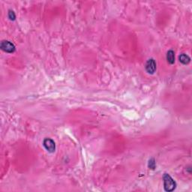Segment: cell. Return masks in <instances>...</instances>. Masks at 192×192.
<instances>
[{"instance_id":"6da1fadb","label":"cell","mask_w":192,"mask_h":192,"mask_svg":"<svg viewBox=\"0 0 192 192\" xmlns=\"http://www.w3.org/2000/svg\"><path fill=\"white\" fill-rule=\"evenodd\" d=\"M163 180H164V189L165 191L171 192L176 189V182L169 174L164 173L163 176Z\"/></svg>"},{"instance_id":"7a4b0ae2","label":"cell","mask_w":192,"mask_h":192,"mask_svg":"<svg viewBox=\"0 0 192 192\" xmlns=\"http://www.w3.org/2000/svg\"><path fill=\"white\" fill-rule=\"evenodd\" d=\"M0 48H1L3 51L8 53H12L16 50V47H15L14 44L11 43L9 41L6 40L2 41L1 44H0Z\"/></svg>"},{"instance_id":"3957f363","label":"cell","mask_w":192,"mask_h":192,"mask_svg":"<svg viewBox=\"0 0 192 192\" xmlns=\"http://www.w3.org/2000/svg\"><path fill=\"white\" fill-rule=\"evenodd\" d=\"M43 145L44 148L48 152L53 153L56 151V143L52 139L45 138L43 141Z\"/></svg>"},{"instance_id":"277c9868","label":"cell","mask_w":192,"mask_h":192,"mask_svg":"<svg viewBox=\"0 0 192 192\" xmlns=\"http://www.w3.org/2000/svg\"><path fill=\"white\" fill-rule=\"evenodd\" d=\"M145 69H146V72L149 74H153L156 72L157 69V65L156 61L154 59H149L146 62V65H145Z\"/></svg>"},{"instance_id":"5b68a950","label":"cell","mask_w":192,"mask_h":192,"mask_svg":"<svg viewBox=\"0 0 192 192\" xmlns=\"http://www.w3.org/2000/svg\"><path fill=\"white\" fill-rule=\"evenodd\" d=\"M167 61L170 65L175 63V53H174L173 50H170L167 51Z\"/></svg>"},{"instance_id":"8992f818","label":"cell","mask_w":192,"mask_h":192,"mask_svg":"<svg viewBox=\"0 0 192 192\" xmlns=\"http://www.w3.org/2000/svg\"><path fill=\"white\" fill-rule=\"evenodd\" d=\"M179 62L183 65H188L191 62V58L185 53H182L179 57Z\"/></svg>"},{"instance_id":"52a82bcc","label":"cell","mask_w":192,"mask_h":192,"mask_svg":"<svg viewBox=\"0 0 192 192\" xmlns=\"http://www.w3.org/2000/svg\"><path fill=\"white\" fill-rule=\"evenodd\" d=\"M148 167L151 170H155L156 168V162L155 158H150L148 162Z\"/></svg>"},{"instance_id":"ba28073f","label":"cell","mask_w":192,"mask_h":192,"mask_svg":"<svg viewBox=\"0 0 192 192\" xmlns=\"http://www.w3.org/2000/svg\"><path fill=\"white\" fill-rule=\"evenodd\" d=\"M8 17L9 20H15V19H16V14H15L14 11L12 10H9L8 13Z\"/></svg>"}]
</instances>
